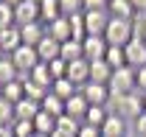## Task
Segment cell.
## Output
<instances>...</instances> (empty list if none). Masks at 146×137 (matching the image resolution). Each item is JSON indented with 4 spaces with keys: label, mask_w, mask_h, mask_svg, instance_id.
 <instances>
[{
    "label": "cell",
    "mask_w": 146,
    "mask_h": 137,
    "mask_svg": "<svg viewBox=\"0 0 146 137\" xmlns=\"http://www.w3.org/2000/svg\"><path fill=\"white\" fill-rule=\"evenodd\" d=\"M25 78L34 81L36 87H42V90H48V92H51V87H54V78H51V73H48V65H36Z\"/></svg>",
    "instance_id": "cell-22"
},
{
    "label": "cell",
    "mask_w": 146,
    "mask_h": 137,
    "mask_svg": "<svg viewBox=\"0 0 146 137\" xmlns=\"http://www.w3.org/2000/svg\"><path fill=\"white\" fill-rule=\"evenodd\" d=\"M9 59L14 62L17 73H23V76H28L36 65H42V62H39V56H36V48H31V45H20V48L11 53Z\"/></svg>",
    "instance_id": "cell-4"
},
{
    "label": "cell",
    "mask_w": 146,
    "mask_h": 137,
    "mask_svg": "<svg viewBox=\"0 0 146 137\" xmlns=\"http://www.w3.org/2000/svg\"><path fill=\"white\" fill-rule=\"evenodd\" d=\"M34 3H39V0H34Z\"/></svg>",
    "instance_id": "cell-46"
},
{
    "label": "cell",
    "mask_w": 146,
    "mask_h": 137,
    "mask_svg": "<svg viewBox=\"0 0 146 137\" xmlns=\"http://www.w3.org/2000/svg\"><path fill=\"white\" fill-rule=\"evenodd\" d=\"M107 118H110L107 106H90V109H87V115H84V123H90V126H96V129H101Z\"/></svg>",
    "instance_id": "cell-29"
},
{
    "label": "cell",
    "mask_w": 146,
    "mask_h": 137,
    "mask_svg": "<svg viewBox=\"0 0 146 137\" xmlns=\"http://www.w3.org/2000/svg\"><path fill=\"white\" fill-rule=\"evenodd\" d=\"M59 51H62V42H56L54 36H48V34H45V39L36 45V56H39L42 65H48V62L59 59Z\"/></svg>",
    "instance_id": "cell-11"
},
{
    "label": "cell",
    "mask_w": 146,
    "mask_h": 137,
    "mask_svg": "<svg viewBox=\"0 0 146 137\" xmlns=\"http://www.w3.org/2000/svg\"><path fill=\"white\" fill-rule=\"evenodd\" d=\"M124 53H127V65H129L132 70L146 67V42H141V39H132L127 48H124Z\"/></svg>",
    "instance_id": "cell-10"
},
{
    "label": "cell",
    "mask_w": 146,
    "mask_h": 137,
    "mask_svg": "<svg viewBox=\"0 0 146 137\" xmlns=\"http://www.w3.org/2000/svg\"><path fill=\"white\" fill-rule=\"evenodd\" d=\"M87 109H90V103L84 101V95H82V92H76L73 98H68V101H65V115H70V118L79 120V123H84Z\"/></svg>",
    "instance_id": "cell-12"
},
{
    "label": "cell",
    "mask_w": 146,
    "mask_h": 137,
    "mask_svg": "<svg viewBox=\"0 0 146 137\" xmlns=\"http://www.w3.org/2000/svg\"><path fill=\"white\" fill-rule=\"evenodd\" d=\"M3 59H6V53H3V48H0V62H3Z\"/></svg>",
    "instance_id": "cell-43"
},
{
    "label": "cell",
    "mask_w": 146,
    "mask_h": 137,
    "mask_svg": "<svg viewBox=\"0 0 146 137\" xmlns=\"http://www.w3.org/2000/svg\"><path fill=\"white\" fill-rule=\"evenodd\" d=\"M39 106H42V112H48L51 118H62V115H65V101H62V98H56L54 92H48V95L42 98Z\"/></svg>",
    "instance_id": "cell-25"
},
{
    "label": "cell",
    "mask_w": 146,
    "mask_h": 137,
    "mask_svg": "<svg viewBox=\"0 0 146 137\" xmlns=\"http://www.w3.org/2000/svg\"><path fill=\"white\" fill-rule=\"evenodd\" d=\"M107 39L104 36H84L82 39V51H84V59L87 62H101L107 56Z\"/></svg>",
    "instance_id": "cell-6"
},
{
    "label": "cell",
    "mask_w": 146,
    "mask_h": 137,
    "mask_svg": "<svg viewBox=\"0 0 146 137\" xmlns=\"http://www.w3.org/2000/svg\"><path fill=\"white\" fill-rule=\"evenodd\" d=\"M39 103L36 101H31V98H23L20 103H14V120H31L34 123V118L39 115Z\"/></svg>",
    "instance_id": "cell-16"
},
{
    "label": "cell",
    "mask_w": 146,
    "mask_h": 137,
    "mask_svg": "<svg viewBox=\"0 0 146 137\" xmlns=\"http://www.w3.org/2000/svg\"><path fill=\"white\" fill-rule=\"evenodd\" d=\"M20 45H23V34H20L17 25H11V28H0V48H3V53L11 56Z\"/></svg>",
    "instance_id": "cell-13"
},
{
    "label": "cell",
    "mask_w": 146,
    "mask_h": 137,
    "mask_svg": "<svg viewBox=\"0 0 146 137\" xmlns=\"http://www.w3.org/2000/svg\"><path fill=\"white\" fill-rule=\"evenodd\" d=\"M112 73H115V70L110 67L104 59H101V62H90V81L93 84H110Z\"/></svg>",
    "instance_id": "cell-20"
},
{
    "label": "cell",
    "mask_w": 146,
    "mask_h": 137,
    "mask_svg": "<svg viewBox=\"0 0 146 137\" xmlns=\"http://www.w3.org/2000/svg\"><path fill=\"white\" fill-rule=\"evenodd\" d=\"M34 137H45V134H34Z\"/></svg>",
    "instance_id": "cell-45"
},
{
    "label": "cell",
    "mask_w": 146,
    "mask_h": 137,
    "mask_svg": "<svg viewBox=\"0 0 146 137\" xmlns=\"http://www.w3.org/2000/svg\"><path fill=\"white\" fill-rule=\"evenodd\" d=\"M48 95V90H42V87H36L34 81H28L25 78V98H31V101H36V103H42V98Z\"/></svg>",
    "instance_id": "cell-34"
},
{
    "label": "cell",
    "mask_w": 146,
    "mask_h": 137,
    "mask_svg": "<svg viewBox=\"0 0 146 137\" xmlns=\"http://www.w3.org/2000/svg\"><path fill=\"white\" fill-rule=\"evenodd\" d=\"M17 78H20V73H17V67H14V62L6 56V59L0 62V90L6 84H11V81H17Z\"/></svg>",
    "instance_id": "cell-28"
},
{
    "label": "cell",
    "mask_w": 146,
    "mask_h": 137,
    "mask_svg": "<svg viewBox=\"0 0 146 137\" xmlns=\"http://www.w3.org/2000/svg\"><path fill=\"white\" fill-rule=\"evenodd\" d=\"M135 90H143L146 92V67L135 70Z\"/></svg>",
    "instance_id": "cell-39"
},
{
    "label": "cell",
    "mask_w": 146,
    "mask_h": 137,
    "mask_svg": "<svg viewBox=\"0 0 146 137\" xmlns=\"http://www.w3.org/2000/svg\"><path fill=\"white\" fill-rule=\"evenodd\" d=\"M14 25V9L0 3V28H11Z\"/></svg>",
    "instance_id": "cell-36"
},
{
    "label": "cell",
    "mask_w": 146,
    "mask_h": 137,
    "mask_svg": "<svg viewBox=\"0 0 146 137\" xmlns=\"http://www.w3.org/2000/svg\"><path fill=\"white\" fill-rule=\"evenodd\" d=\"M59 11H62V17L82 14L84 11V0H59Z\"/></svg>",
    "instance_id": "cell-30"
},
{
    "label": "cell",
    "mask_w": 146,
    "mask_h": 137,
    "mask_svg": "<svg viewBox=\"0 0 146 137\" xmlns=\"http://www.w3.org/2000/svg\"><path fill=\"white\" fill-rule=\"evenodd\" d=\"M107 112H110V115H118V118H124V120H138V118L146 112V106H143V95H138V90H135V92H129V95L110 98Z\"/></svg>",
    "instance_id": "cell-1"
},
{
    "label": "cell",
    "mask_w": 146,
    "mask_h": 137,
    "mask_svg": "<svg viewBox=\"0 0 146 137\" xmlns=\"http://www.w3.org/2000/svg\"><path fill=\"white\" fill-rule=\"evenodd\" d=\"M101 137H127V120L118 115H110L101 126Z\"/></svg>",
    "instance_id": "cell-18"
},
{
    "label": "cell",
    "mask_w": 146,
    "mask_h": 137,
    "mask_svg": "<svg viewBox=\"0 0 146 137\" xmlns=\"http://www.w3.org/2000/svg\"><path fill=\"white\" fill-rule=\"evenodd\" d=\"M104 62H107L112 70L129 67V65H127V53H124V48H118V45H110V48H107V56H104Z\"/></svg>",
    "instance_id": "cell-26"
},
{
    "label": "cell",
    "mask_w": 146,
    "mask_h": 137,
    "mask_svg": "<svg viewBox=\"0 0 146 137\" xmlns=\"http://www.w3.org/2000/svg\"><path fill=\"white\" fill-rule=\"evenodd\" d=\"M107 14H110L112 20H129V22L138 17V11L132 9V3H129V0H110Z\"/></svg>",
    "instance_id": "cell-14"
},
{
    "label": "cell",
    "mask_w": 146,
    "mask_h": 137,
    "mask_svg": "<svg viewBox=\"0 0 146 137\" xmlns=\"http://www.w3.org/2000/svg\"><path fill=\"white\" fill-rule=\"evenodd\" d=\"M110 0H84V11H107Z\"/></svg>",
    "instance_id": "cell-37"
},
{
    "label": "cell",
    "mask_w": 146,
    "mask_h": 137,
    "mask_svg": "<svg viewBox=\"0 0 146 137\" xmlns=\"http://www.w3.org/2000/svg\"><path fill=\"white\" fill-rule=\"evenodd\" d=\"M104 39L107 45H118V48H127L132 42V22L129 20H112L110 17V25L104 31Z\"/></svg>",
    "instance_id": "cell-2"
},
{
    "label": "cell",
    "mask_w": 146,
    "mask_h": 137,
    "mask_svg": "<svg viewBox=\"0 0 146 137\" xmlns=\"http://www.w3.org/2000/svg\"><path fill=\"white\" fill-rule=\"evenodd\" d=\"M79 129H82V123H79V120H73L70 115H62V118H56V132H68V134H79Z\"/></svg>",
    "instance_id": "cell-31"
},
{
    "label": "cell",
    "mask_w": 146,
    "mask_h": 137,
    "mask_svg": "<svg viewBox=\"0 0 146 137\" xmlns=\"http://www.w3.org/2000/svg\"><path fill=\"white\" fill-rule=\"evenodd\" d=\"M59 59L62 62H79V59H84V51H82V42L79 39H68V42H62V51H59Z\"/></svg>",
    "instance_id": "cell-21"
},
{
    "label": "cell",
    "mask_w": 146,
    "mask_h": 137,
    "mask_svg": "<svg viewBox=\"0 0 146 137\" xmlns=\"http://www.w3.org/2000/svg\"><path fill=\"white\" fill-rule=\"evenodd\" d=\"M51 137H76V134H68V132H54Z\"/></svg>",
    "instance_id": "cell-42"
},
{
    "label": "cell",
    "mask_w": 146,
    "mask_h": 137,
    "mask_svg": "<svg viewBox=\"0 0 146 137\" xmlns=\"http://www.w3.org/2000/svg\"><path fill=\"white\" fill-rule=\"evenodd\" d=\"M20 34H23V45H31V48H36V45L45 39L48 28H45L42 22H31V25H23V28H20Z\"/></svg>",
    "instance_id": "cell-15"
},
{
    "label": "cell",
    "mask_w": 146,
    "mask_h": 137,
    "mask_svg": "<svg viewBox=\"0 0 146 137\" xmlns=\"http://www.w3.org/2000/svg\"><path fill=\"white\" fill-rule=\"evenodd\" d=\"M107 25H110L107 11H84V31H87V36H104Z\"/></svg>",
    "instance_id": "cell-8"
},
{
    "label": "cell",
    "mask_w": 146,
    "mask_h": 137,
    "mask_svg": "<svg viewBox=\"0 0 146 137\" xmlns=\"http://www.w3.org/2000/svg\"><path fill=\"white\" fill-rule=\"evenodd\" d=\"M129 3H132V9L138 14H146V0H129Z\"/></svg>",
    "instance_id": "cell-41"
},
{
    "label": "cell",
    "mask_w": 146,
    "mask_h": 137,
    "mask_svg": "<svg viewBox=\"0 0 146 137\" xmlns=\"http://www.w3.org/2000/svg\"><path fill=\"white\" fill-rule=\"evenodd\" d=\"M48 73H51V78H65V73H68V62H62V59H54V62H48Z\"/></svg>",
    "instance_id": "cell-35"
},
{
    "label": "cell",
    "mask_w": 146,
    "mask_h": 137,
    "mask_svg": "<svg viewBox=\"0 0 146 137\" xmlns=\"http://www.w3.org/2000/svg\"><path fill=\"white\" fill-rule=\"evenodd\" d=\"M135 132H138V137H146V112L135 120Z\"/></svg>",
    "instance_id": "cell-40"
},
{
    "label": "cell",
    "mask_w": 146,
    "mask_h": 137,
    "mask_svg": "<svg viewBox=\"0 0 146 137\" xmlns=\"http://www.w3.org/2000/svg\"><path fill=\"white\" fill-rule=\"evenodd\" d=\"M48 36H54L56 42H68V39H73L70 20H68V17H59L56 22H51V25H48Z\"/></svg>",
    "instance_id": "cell-19"
},
{
    "label": "cell",
    "mask_w": 146,
    "mask_h": 137,
    "mask_svg": "<svg viewBox=\"0 0 146 137\" xmlns=\"http://www.w3.org/2000/svg\"><path fill=\"white\" fill-rule=\"evenodd\" d=\"M11 134L14 137H34L36 132H34V123L31 120H14L11 123Z\"/></svg>",
    "instance_id": "cell-32"
},
{
    "label": "cell",
    "mask_w": 146,
    "mask_h": 137,
    "mask_svg": "<svg viewBox=\"0 0 146 137\" xmlns=\"http://www.w3.org/2000/svg\"><path fill=\"white\" fill-rule=\"evenodd\" d=\"M79 92H82V95H84V101L90 103V106H107L110 103V98H112V95H110V87L107 84H84L82 87V90H79Z\"/></svg>",
    "instance_id": "cell-7"
},
{
    "label": "cell",
    "mask_w": 146,
    "mask_h": 137,
    "mask_svg": "<svg viewBox=\"0 0 146 137\" xmlns=\"http://www.w3.org/2000/svg\"><path fill=\"white\" fill-rule=\"evenodd\" d=\"M143 106H146V92H143Z\"/></svg>",
    "instance_id": "cell-44"
},
{
    "label": "cell",
    "mask_w": 146,
    "mask_h": 137,
    "mask_svg": "<svg viewBox=\"0 0 146 137\" xmlns=\"http://www.w3.org/2000/svg\"><path fill=\"white\" fill-rule=\"evenodd\" d=\"M76 137H101V129H96V126H90V123H82V129H79Z\"/></svg>",
    "instance_id": "cell-38"
},
{
    "label": "cell",
    "mask_w": 146,
    "mask_h": 137,
    "mask_svg": "<svg viewBox=\"0 0 146 137\" xmlns=\"http://www.w3.org/2000/svg\"><path fill=\"white\" fill-rule=\"evenodd\" d=\"M51 92H54L56 98L68 101V98H73V95L79 92V87L73 84V81H68V78H56V81H54V87H51Z\"/></svg>",
    "instance_id": "cell-27"
},
{
    "label": "cell",
    "mask_w": 146,
    "mask_h": 137,
    "mask_svg": "<svg viewBox=\"0 0 146 137\" xmlns=\"http://www.w3.org/2000/svg\"><path fill=\"white\" fill-rule=\"evenodd\" d=\"M107 87H110V95H112V98L135 92V70H132V67H121V70H115Z\"/></svg>",
    "instance_id": "cell-3"
},
{
    "label": "cell",
    "mask_w": 146,
    "mask_h": 137,
    "mask_svg": "<svg viewBox=\"0 0 146 137\" xmlns=\"http://www.w3.org/2000/svg\"><path fill=\"white\" fill-rule=\"evenodd\" d=\"M11 120H14V103H9L0 95V126H11Z\"/></svg>",
    "instance_id": "cell-33"
},
{
    "label": "cell",
    "mask_w": 146,
    "mask_h": 137,
    "mask_svg": "<svg viewBox=\"0 0 146 137\" xmlns=\"http://www.w3.org/2000/svg\"><path fill=\"white\" fill-rule=\"evenodd\" d=\"M31 22H39V3L23 0L20 6H14V25L23 28V25H31Z\"/></svg>",
    "instance_id": "cell-5"
},
{
    "label": "cell",
    "mask_w": 146,
    "mask_h": 137,
    "mask_svg": "<svg viewBox=\"0 0 146 137\" xmlns=\"http://www.w3.org/2000/svg\"><path fill=\"white\" fill-rule=\"evenodd\" d=\"M62 17V11H59V0H39V22L48 28L51 22Z\"/></svg>",
    "instance_id": "cell-17"
},
{
    "label": "cell",
    "mask_w": 146,
    "mask_h": 137,
    "mask_svg": "<svg viewBox=\"0 0 146 137\" xmlns=\"http://www.w3.org/2000/svg\"><path fill=\"white\" fill-rule=\"evenodd\" d=\"M65 78H68V81H73L79 90H82L84 84H90V62H87V59L70 62V65H68V73H65Z\"/></svg>",
    "instance_id": "cell-9"
},
{
    "label": "cell",
    "mask_w": 146,
    "mask_h": 137,
    "mask_svg": "<svg viewBox=\"0 0 146 137\" xmlns=\"http://www.w3.org/2000/svg\"><path fill=\"white\" fill-rule=\"evenodd\" d=\"M34 132H36V134L51 137V134L56 132V118H51L48 112H42V109H39V115L34 118Z\"/></svg>",
    "instance_id": "cell-24"
},
{
    "label": "cell",
    "mask_w": 146,
    "mask_h": 137,
    "mask_svg": "<svg viewBox=\"0 0 146 137\" xmlns=\"http://www.w3.org/2000/svg\"><path fill=\"white\" fill-rule=\"evenodd\" d=\"M0 95L6 98L9 103H20L23 98H25V81H11V84H6L3 90H0Z\"/></svg>",
    "instance_id": "cell-23"
}]
</instances>
